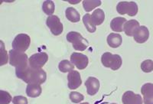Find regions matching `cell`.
I'll return each instance as SVG.
<instances>
[{
    "instance_id": "6da1fadb",
    "label": "cell",
    "mask_w": 153,
    "mask_h": 104,
    "mask_svg": "<svg viewBox=\"0 0 153 104\" xmlns=\"http://www.w3.org/2000/svg\"><path fill=\"white\" fill-rule=\"evenodd\" d=\"M16 77L28 84H42L46 81L47 74L43 69L31 68L29 64L21 68H16Z\"/></svg>"
},
{
    "instance_id": "7a4b0ae2",
    "label": "cell",
    "mask_w": 153,
    "mask_h": 104,
    "mask_svg": "<svg viewBox=\"0 0 153 104\" xmlns=\"http://www.w3.org/2000/svg\"><path fill=\"white\" fill-rule=\"evenodd\" d=\"M101 62L105 68L117 71L122 66V57L119 54H113L110 52H105L101 57Z\"/></svg>"
},
{
    "instance_id": "3957f363",
    "label": "cell",
    "mask_w": 153,
    "mask_h": 104,
    "mask_svg": "<svg viewBox=\"0 0 153 104\" xmlns=\"http://www.w3.org/2000/svg\"><path fill=\"white\" fill-rule=\"evenodd\" d=\"M67 40L72 43L73 48L76 51H84L88 47V42L79 32L70 31L66 36Z\"/></svg>"
},
{
    "instance_id": "277c9868",
    "label": "cell",
    "mask_w": 153,
    "mask_h": 104,
    "mask_svg": "<svg viewBox=\"0 0 153 104\" xmlns=\"http://www.w3.org/2000/svg\"><path fill=\"white\" fill-rule=\"evenodd\" d=\"M9 64L16 68H21L28 64V55L25 53L16 50L9 51Z\"/></svg>"
},
{
    "instance_id": "5b68a950",
    "label": "cell",
    "mask_w": 153,
    "mask_h": 104,
    "mask_svg": "<svg viewBox=\"0 0 153 104\" xmlns=\"http://www.w3.org/2000/svg\"><path fill=\"white\" fill-rule=\"evenodd\" d=\"M31 44V38L27 34H19L16 36L12 43L13 50L19 52L26 51Z\"/></svg>"
},
{
    "instance_id": "8992f818",
    "label": "cell",
    "mask_w": 153,
    "mask_h": 104,
    "mask_svg": "<svg viewBox=\"0 0 153 104\" xmlns=\"http://www.w3.org/2000/svg\"><path fill=\"white\" fill-rule=\"evenodd\" d=\"M138 5L135 2H120L117 6V12L120 15L135 16L138 13Z\"/></svg>"
},
{
    "instance_id": "52a82bcc",
    "label": "cell",
    "mask_w": 153,
    "mask_h": 104,
    "mask_svg": "<svg viewBox=\"0 0 153 104\" xmlns=\"http://www.w3.org/2000/svg\"><path fill=\"white\" fill-rule=\"evenodd\" d=\"M48 61V55L45 52H39L34 54L29 57L28 64L31 68L36 69H42L43 66Z\"/></svg>"
},
{
    "instance_id": "ba28073f",
    "label": "cell",
    "mask_w": 153,
    "mask_h": 104,
    "mask_svg": "<svg viewBox=\"0 0 153 104\" xmlns=\"http://www.w3.org/2000/svg\"><path fill=\"white\" fill-rule=\"evenodd\" d=\"M46 25L50 28L51 32L55 36L60 35L63 32V24L61 22L59 17L57 16H48L46 20Z\"/></svg>"
},
{
    "instance_id": "9c48e42d",
    "label": "cell",
    "mask_w": 153,
    "mask_h": 104,
    "mask_svg": "<svg viewBox=\"0 0 153 104\" xmlns=\"http://www.w3.org/2000/svg\"><path fill=\"white\" fill-rule=\"evenodd\" d=\"M71 62L79 70H84L88 65V57L78 52H74L71 55Z\"/></svg>"
},
{
    "instance_id": "30bf717a",
    "label": "cell",
    "mask_w": 153,
    "mask_h": 104,
    "mask_svg": "<svg viewBox=\"0 0 153 104\" xmlns=\"http://www.w3.org/2000/svg\"><path fill=\"white\" fill-rule=\"evenodd\" d=\"M68 88L70 90H76L78 88L82 83L80 74L77 71H71L68 75Z\"/></svg>"
},
{
    "instance_id": "8fae6325",
    "label": "cell",
    "mask_w": 153,
    "mask_h": 104,
    "mask_svg": "<svg viewBox=\"0 0 153 104\" xmlns=\"http://www.w3.org/2000/svg\"><path fill=\"white\" fill-rule=\"evenodd\" d=\"M122 102L123 104H143V100L141 95L129 90L123 95Z\"/></svg>"
},
{
    "instance_id": "7c38bea8",
    "label": "cell",
    "mask_w": 153,
    "mask_h": 104,
    "mask_svg": "<svg viewBox=\"0 0 153 104\" xmlns=\"http://www.w3.org/2000/svg\"><path fill=\"white\" fill-rule=\"evenodd\" d=\"M87 87V93L90 96H94L97 94L100 89V81L97 78L94 77H89L85 82Z\"/></svg>"
},
{
    "instance_id": "4fadbf2b",
    "label": "cell",
    "mask_w": 153,
    "mask_h": 104,
    "mask_svg": "<svg viewBox=\"0 0 153 104\" xmlns=\"http://www.w3.org/2000/svg\"><path fill=\"white\" fill-rule=\"evenodd\" d=\"M149 38V31L146 26H139L133 35L134 40L137 43H145Z\"/></svg>"
},
{
    "instance_id": "5bb4252c",
    "label": "cell",
    "mask_w": 153,
    "mask_h": 104,
    "mask_svg": "<svg viewBox=\"0 0 153 104\" xmlns=\"http://www.w3.org/2000/svg\"><path fill=\"white\" fill-rule=\"evenodd\" d=\"M139 22L135 19L129 20L125 23L123 27V31L128 36H133L136 30L139 27Z\"/></svg>"
},
{
    "instance_id": "9a60e30c",
    "label": "cell",
    "mask_w": 153,
    "mask_h": 104,
    "mask_svg": "<svg viewBox=\"0 0 153 104\" xmlns=\"http://www.w3.org/2000/svg\"><path fill=\"white\" fill-rule=\"evenodd\" d=\"M123 38L120 34L110 33L107 37V43L110 47L117 48L122 45Z\"/></svg>"
},
{
    "instance_id": "2e32d148",
    "label": "cell",
    "mask_w": 153,
    "mask_h": 104,
    "mask_svg": "<svg viewBox=\"0 0 153 104\" xmlns=\"http://www.w3.org/2000/svg\"><path fill=\"white\" fill-rule=\"evenodd\" d=\"M126 19L123 17H116L113 19L110 22V27L112 30L116 32H121L123 31V27L126 22Z\"/></svg>"
},
{
    "instance_id": "e0dca14e",
    "label": "cell",
    "mask_w": 153,
    "mask_h": 104,
    "mask_svg": "<svg viewBox=\"0 0 153 104\" xmlns=\"http://www.w3.org/2000/svg\"><path fill=\"white\" fill-rule=\"evenodd\" d=\"M42 89L39 84H35V83H31L28 84L26 87V94L28 97L31 98H35L38 97L42 94Z\"/></svg>"
},
{
    "instance_id": "ac0fdd59",
    "label": "cell",
    "mask_w": 153,
    "mask_h": 104,
    "mask_svg": "<svg viewBox=\"0 0 153 104\" xmlns=\"http://www.w3.org/2000/svg\"><path fill=\"white\" fill-rule=\"evenodd\" d=\"M65 16L67 19L71 22H80V16L79 13L73 7H68L65 10Z\"/></svg>"
},
{
    "instance_id": "d6986e66",
    "label": "cell",
    "mask_w": 153,
    "mask_h": 104,
    "mask_svg": "<svg viewBox=\"0 0 153 104\" xmlns=\"http://www.w3.org/2000/svg\"><path fill=\"white\" fill-rule=\"evenodd\" d=\"M92 21L95 25H100L105 20V13L103 9H96L91 15Z\"/></svg>"
},
{
    "instance_id": "ffe728a7",
    "label": "cell",
    "mask_w": 153,
    "mask_h": 104,
    "mask_svg": "<svg viewBox=\"0 0 153 104\" xmlns=\"http://www.w3.org/2000/svg\"><path fill=\"white\" fill-rule=\"evenodd\" d=\"M83 22H84L86 28H87L89 32H91V33L95 32L96 30H97V28H96V25L93 22L91 15H90L89 13H87L86 15H84V17H83Z\"/></svg>"
},
{
    "instance_id": "44dd1931",
    "label": "cell",
    "mask_w": 153,
    "mask_h": 104,
    "mask_svg": "<svg viewBox=\"0 0 153 104\" xmlns=\"http://www.w3.org/2000/svg\"><path fill=\"white\" fill-rule=\"evenodd\" d=\"M42 10L48 16H53V13H54V10H55L54 2L51 1V0H46V1H45L43 4H42Z\"/></svg>"
},
{
    "instance_id": "7402d4cb",
    "label": "cell",
    "mask_w": 153,
    "mask_h": 104,
    "mask_svg": "<svg viewBox=\"0 0 153 104\" xmlns=\"http://www.w3.org/2000/svg\"><path fill=\"white\" fill-rule=\"evenodd\" d=\"M100 0H84L83 1V6L86 12H89L101 5Z\"/></svg>"
},
{
    "instance_id": "603a6c76",
    "label": "cell",
    "mask_w": 153,
    "mask_h": 104,
    "mask_svg": "<svg viewBox=\"0 0 153 104\" xmlns=\"http://www.w3.org/2000/svg\"><path fill=\"white\" fill-rule=\"evenodd\" d=\"M74 65L68 60H63L58 64V69L62 73H68L74 71Z\"/></svg>"
},
{
    "instance_id": "cb8c5ba5",
    "label": "cell",
    "mask_w": 153,
    "mask_h": 104,
    "mask_svg": "<svg viewBox=\"0 0 153 104\" xmlns=\"http://www.w3.org/2000/svg\"><path fill=\"white\" fill-rule=\"evenodd\" d=\"M141 93L143 96V98L152 97L153 96V83H145L141 88Z\"/></svg>"
},
{
    "instance_id": "d4e9b609",
    "label": "cell",
    "mask_w": 153,
    "mask_h": 104,
    "mask_svg": "<svg viewBox=\"0 0 153 104\" xmlns=\"http://www.w3.org/2000/svg\"><path fill=\"white\" fill-rule=\"evenodd\" d=\"M12 97L9 92L0 90V104H9L12 100Z\"/></svg>"
},
{
    "instance_id": "484cf974",
    "label": "cell",
    "mask_w": 153,
    "mask_h": 104,
    "mask_svg": "<svg viewBox=\"0 0 153 104\" xmlns=\"http://www.w3.org/2000/svg\"><path fill=\"white\" fill-rule=\"evenodd\" d=\"M70 100L74 103H80L84 100V96L78 92H71L69 95Z\"/></svg>"
},
{
    "instance_id": "4316f807",
    "label": "cell",
    "mask_w": 153,
    "mask_h": 104,
    "mask_svg": "<svg viewBox=\"0 0 153 104\" xmlns=\"http://www.w3.org/2000/svg\"><path fill=\"white\" fill-rule=\"evenodd\" d=\"M141 69L145 73H150L153 71V61L146 60L141 64Z\"/></svg>"
},
{
    "instance_id": "83f0119b",
    "label": "cell",
    "mask_w": 153,
    "mask_h": 104,
    "mask_svg": "<svg viewBox=\"0 0 153 104\" xmlns=\"http://www.w3.org/2000/svg\"><path fill=\"white\" fill-rule=\"evenodd\" d=\"M12 102L14 104H28V100L23 96H16L13 97Z\"/></svg>"
},
{
    "instance_id": "f1b7e54d",
    "label": "cell",
    "mask_w": 153,
    "mask_h": 104,
    "mask_svg": "<svg viewBox=\"0 0 153 104\" xmlns=\"http://www.w3.org/2000/svg\"><path fill=\"white\" fill-rule=\"evenodd\" d=\"M1 45H2V62H1V66L4 65V64H7L8 62V56L7 52L5 51V48H4V44L2 41H1Z\"/></svg>"
},
{
    "instance_id": "f546056e",
    "label": "cell",
    "mask_w": 153,
    "mask_h": 104,
    "mask_svg": "<svg viewBox=\"0 0 153 104\" xmlns=\"http://www.w3.org/2000/svg\"><path fill=\"white\" fill-rule=\"evenodd\" d=\"M143 103L144 104H153V96L147 98H143Z\"/></svg>"
},
{
    "instance_id": "4dcf8cb0",
    "label": "cell",
    "mask_w": 153,
    "mask_h": 104,
    "mask_svg": "<svg viewBox=\"0 0 153 104\" xmlns=\"http://www.w3.org/2000/svg\"><path fill=\"white\" fill-rule=\"evenodd\" d=\"M80 104H90V103L87 102H86V103H80Z\"/></svg>"
},
{
    "instance_id": "1f68e13d",
    "label": "cell",
    "mask_w": 153,
    "mask_h": 104,
    "mask_svg": "<svg viewBox=\"0 0 153 104\" xmlns=\"http://www.w3.org/2000/svg\"><path fill=\"white\" fill-rule=\"evenodd\" d=\"M110 104H117V103H110Z\"/></svg>"
}]
</instances>
